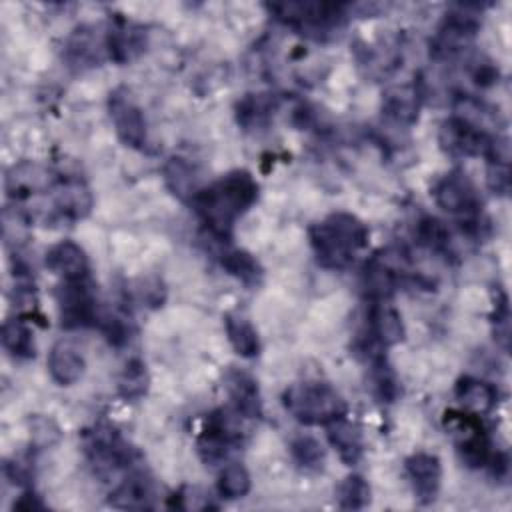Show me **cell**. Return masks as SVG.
Instances as JSON below:
<instances>
[{"mask_svg": "<svg viewBox=\"0 0 512 512\" xmlns=\"http://www.w3.org/2000/svg\"><path fill=\"white\" fill-rule=\"evenodd\" d=\"M258 200V182L248 170H232L200 188L188 202L218 240L232 236L234 222Z\"/></svg>", "mask_w": 512, "mask_h": 512, "instance_id": "cell-1", "label": "cell"}, {"mask_svg": "<svg viewBox=\"0 0 512 512\" xmlns=\"http://www.w3.org/2000/svg\"><path fill=\"white\" fill-rule=\"evenodd\" d=\"M368 226L350 212H334L310 228L316 262L328 270H344L368 244Z\"/></svg>", "mask_w": 512, "mask_h": 512, "instance_id": "cell-2", "label": "cell"}, {"mask_svg": "<svg viewBox=\"0 0 512 512\" xmlns=\"http://www.w3.org/2000/svg\"><path fill=\"white\" fill-rule=\"evenodd\" d=\"M284 408L306 426L322 424L346 416L348 406L344 398L328 382H298L284 390L282 394Z\"/></svg>", "mask_w": 512, "mask_h": 512, "instance_id": "cell-3", "label": "cell"}, {"mask_svg": "<svg viewBox=\"0 0 512 512\" xmlns=\"http://www.w3.org/2000/svg\"><path fill=\"white\" fill-rule=\"evenodd\" d=\"M266 8L286 26L304 30L314 36L336 28L346 16V6L334 2H282L266 4Z\"/></svg>", "mask_w": 512, "mask_h": 512, "instance_id": "cell-4", "label": "cell"}, {"mask_svg": "<svg viewBox=\"0 0 512 512\" xmlns=\"http://www.w3.org/2000/svg\"><path fill=\"white\" fill-rule=\"evenodd\" d=\"M56 304L60 326L66 330L96 326L102 318L90 276L78 280H62L56 290Z\"/></svg>", "mask_w": 512, "mask_h": 512, "instance_id": "cell-5", "label": "cell"}, {"mask_svg": "<svg viewBox=\"0 0 512 512\" xmlns=\"http://www.w3.org/2000/svg\"><path fill=\"white\" fill-rule=\"evenodd\" d=\"M498 142H500L498 136L494 138L482 126H476L458 114L450 116L440 126V146L446 154L454 158H468V156L490 158Z\"/></svg>", "mask_w": 512, "mask_h": 512, "instance_id": "cell-6", "label": "cell"}, {"mask_svg": "<svg viewBox=\"0 0 512 512\" xmlns=\"http://www.w3.org/2000/svg\"><path fill=\"white\" fill-rule=\"evenodd\" d=\"M436 204L450 212L460 216L462 220L480 216V196L476 192V186L462 170H452L444 174L432 188Z\"/></svg>", "mask_w": 512, "mask_h": 512, "instance_id": "cell-7", "label": "cell"}, {"mask_svg": "<svg viewBox=\"0 0 512 512\" xmlns=\"http://www.w3.org/2000/svg\"><path fill=\"white\" fill-rule=\"evenodd\" d=\"M108 110H110L114 130L122 140V144L136 150H146L148 146L146 118L126 88H116L110 94Z\"/></svg>", "mask_w": 512, "mask_h": 512, "instance_id": "cell-8", "label": "cell"}, {"mask_svg": "<svg viewBox=\"0 0 512 512\" xmlns=\"http://www.w3.org/2000/svg\"><path fill=\"white\" fill-rule=\"evenodd\" d=\"M50 194L54 214L70 222L86 218L94 204L92 192L80 176H58L50 188Z\"/></svg>", "mask_w": 512, "mask_h": 512, "instance_id": "cell-9", "label": "cell"}, {"mask_svg": "<svg viewBox=\"0 0 512 512\" xmlns=\"http://www.w3.org/2000/svg\"><path fill=\"white\" fill-rule=\"evenodd\" d=\"M104 50L110 60L126 64L146 50V32L138 24L114 18L104 34Z\"/></svg>", "mask_w": 512, "mask_h": 512, "instance_id": "cell-10", "label": "cell"}, {"mask_svg": "<svg viewBox=\"0 0 512 512\" xmlns=\"http://www.w3.org/2000/svg\"><path fill=\"white\" fill-rule=\"evenodd\" d=\"M406 474L412 482L414 494L422 504H430L436 500L442 480V464L436 454L430 452H414L404 462Z\"/></svg>", "mask_w": 512, "mask_h": 512, "instance_id": "cell-11", "label": "cell"}, {"mask_svg": "<svg viewBox=\"0 0 512 512\" xmlns=\"http://www.w3.org/2000/svg\"><path fill=\"white\" fill-rule=\"evenodd\" d=\"M400 274H402L400 256L396 258V262H392L390 256H384V254L372 256L366 262L364 274H362V284L366 294L374 302L388 300L400 284Z\"/></svg>", "mask_w": 512, "mask_h": 512, "instance_id": "cell-12", "label": "cell"}, {"mask_svg": "<svg viewBox=\"0 0 512 512\" xmlns=\"http://www.w3.org/2000/svg\"><path fill=\"white\" fill-rule=\"evenodd\" d=\"M154 482L144 470H132L126 478L110 492V506L122 510H146L154 506Z\"/></svg>", "mask_w": 512, "mask_h": 512, "instance_id": "cell-13", "label": "cell"}, {"mask_svg": "<svg viewBox=\"0 0 512 512\" xmlns=\"http://www.w3.org/2000/svg\"><path fill=\"white\" fill-rule=\"evenodd\" d=\"M224 388L232 400V406L236 412H240L244 418L254 420L262 416V400L258 382L244 370L230 368L224 374Z\"/></svg>", "mask_w": 512, "mask_h": 512, "instance_id": "cell-14", "label": "cell"}, {"mask_svg": "<svg viewBox=\"0 0 512 512\" xmlns=\"http://www.w3.org/2000/svg\"><path fill=\"white\" fill-rule=\"evenodd\" d=\"M56 178L50 176L46 168L34 162H20L14 164L6 174V192L14 200L28 198L36 192L50 190Z\"/></svg>", "mask_w": 512, "mask_h": 512, "instance_id": "cell-15", "label": "cell"}, {"mask_svg": "<svg viewBox=\"0 0 512 512\" xmlns=\"http://www.w3.org/2000/svg\"><path fill=\"white\" fill-rule=\"evenodd\" d=\"M48 270L58 274L62 280H78L88 274V256L86 252L72 240H62L54 244L44 258Z\"/></svg>", "mask_w": 512, "mask_h": 512, "instance_id": "cell-16", "label": "cell"}, {"mask_svg": "<svg viewBox=\"0 0 512 512\" xmlns=\"http://www.w3.org/2000/svg\"><path fill=\"white\" fill-rule=\"evenodd\" d=\"M404 334L406 330L400 312L394 306L386 304V300L374 302L368 314V336L378 346L386 348L402 342Z\"/></svg>", "mask_w": 512, "mask_h": 512, "instance_id": "cell-17", "label": "cell"}, {"mask_svg": "<svg viewBox=\"0 0 512 512\" xmlns=\"http://www.w3.org/2000/svg\"><path fill=\"white\" fill-rule=\"evenodd\" d=\"M454 394H456V400L460 402V406L464 408V412L474 414V416L488 414L498 402L496 388L490 382L474 378V376H462L456 382Z\"/></svg>", "mask_w": 512, "mask_h": 512, "instance_id": "cell-18", "label": "cell"}, {"mask_svg": "<svg viewBox=\"0 0 512 512\" xmlns=\"http://www.w3.org/2000/svg\"><path fill=\"white\" fill-rule=\"evenodd\" d=\"M326 438L346 466H354L362 458V452H364L362 434L356 424L346 420V416L326 424Z\"/></svg>", "mask_w": 512, "mask_h": 512, "instance_id": "cell-19", "label": "cell"}, {"mask_svg": "<svg viewBox=\"0 0 512 512\" xmlns=\"http://www.w3.org/2000/svg\"><path fill=\"white\" fill-rule=\"evenodd\" d=\"M46 364H48V372H50L52 380L58 386L76 384L82 378L84 366H86L82 354L64 342H58L52 346V350L48 352Z\"/></svg>", "mask_w": 512, "mask_h": 512, "instance_id": "cell-20", "label": "cell"}, {"mask_svg": "<svg viewBox=\"0 0 512 512\" xmlns=\"http://www.w3.org/2000/svg\"><path fill=\"white\" fill-rule=\"evenodd\" d=\"M420 90L416 84H404L396 86L390 92H386L382 102V112L394 120L396 124H414L418 120L420 110Z\"/></svg>", "mask_w": 512, "mask_h": 512, "instance_id": "cell-21", "label": "cell"}, {"mask_svg": "<svg viewBox=\"0 0 512 512\" xmlns=\"http://www.w3.org/2000/svg\"><path fill=\"white\" fill-rule=\"evenodd\" d=\"M276 106H278V100L274 94H246L236 104L238 124L244 126L246 130L266 126L270 122Z\"/></svg>", "mask_w": 512, "mask_h": 512, "instance_id": "cell-22", "label": "cell"}, {"mask_svg": "<svg viewBox=\"0 0 512 512\" xmlns=\"http://www.w3.org/2000/svg\"><path fill=\"white\" fill-rule=\"evenodd\" d=\"M220 264L222 268L234 276L236 280H240L244 286L252 288V286H258L262 282V276H264V270L260 266V262L246 250H240V248H230V250H224L220 254Z\"/></svg>", "mask_w": 512, "mask_h": 512, "instance_id": "cell-23", "label": "cell"}, {"mask_svg": "<svg viewBox=\"0 0 512 512\" xmlns=\"http://www.w3.org/2000/svg\"><path fill=\"white\" fill-rule=\"evenodd\" d=\"M0 340L4 350H8L18 360H30L36 356L32 330L22 318H6L0 328Z\"/></svg>", "mask_w": 512, "mask_h": 512, "instance_id": "cell-24", "label": "cell"}, {"mask_svg": "<svg viewBox=\"0 0 512 512\" xmlns=\"http://www.w3.org/2000/svg\"><path fill=\"white\" fill-rule=\"evenodd\" d=\"M224 326H226V334H228V340H230L232 348L242 358L258 356L260 338H258L256 328L250 324V320H246L240 314H226L224 316Z\"/></svg>", "mask_w": 512, "mask_h": 512, "instance_id": "cell-25", "label": "cell"}, {"mask_svg": "<svg viewBox=\"0 0 512 512\" xmlns=\"http://www.w3.org/2000/svg\"><path fill=\"white\" fill-rule=\"evenodd\" d=\"M164 182L166 186L170 188V192L184 200V202H190L192 196L200 190L196 186V178H194V170L182 160V158H170L166 164H164Z\"/></svg>", "mask_w": 512, "mask_h": 512, "instance_id": "cell-26", "label": "cell"}, {"mask_svg": "<svg viewBox=\"0 0 512 512\" xmlns=\"http://www.w3.org/2000/svg\"><path fill=\"white\" fill-rule=\"evenodd\" d=\"M486 184L498 196H508L510 194V186H512L510 156H508V144H506L504 138H500L494 154L488 158Z\"/></svg>", "mask_w": 512, "mask_h": 512, "instance_id": "cell-27", "label": "cell"}, {"mask_svg": "<svg viewBox=\"0 0 512 512\" xmlns=\"http://www.w3.org/2000/svg\"><path fill=\"white\" fill-rule=\"evenodd\" d=\"M250 486H252V480H250V474L248 470L238 464V462H232V464H226L220 474H218V482H216V488H218V494L226 500H236V498H244L248 492H250Z\"/></svg>", "mask_w": 512, "mask_h": 512, "instance_id": "cell-28", "label": "cell"}, {"mask_svg": "<svg viewBox=\"0 0 512 512\" xmlns=\"http://www.w3.org/2000/svg\"><path fill=\"white\" fill-rule=\"evenodd\" d=\"M148 386L150 376L144 362L130 360L118 378V394L124 400H140L148 392Z\"/></svg>", "mask_w": 512, "mask_h": 512, "instance_id": "cell-29", "label": "cell"}, {"mask_svg": "<svg viewBox=\"0 0 512 512\" xmlns=\"http://www.w3.org/2000/svg\"><path fill=\"white\" fill-rule=\"evenodd\" d=\"M336 500L342 510H362L370 504V486L360 474H350L338 484Z\"/></svg>", "mask_w": 512, "mask_h": 512, "instance_id": "cell-30", "label": "cell"}, {"mask_svg": "<svg viewBox=\"0 0 512 512\" xmlns=\"http://www.w3.org/2000/svg\"><path fill=\"white\" fill-rule=\"evenodd\" d=\"M416 238L422 246L434 252H446L450 246V232L446 224L434 216H424L418 220Z\"/></svg>", "mask_w": 512, "mask_h": 512, "instance_id": "cell-31", "label": "cell"}, {"mask_svg": "<svg viewBox=\"0 0 512 512\" xmlns=\"http://www.w3.org/2000/svg\"><path fill=\"white\" fill-rule=\"evenodd\" d=\"M28 436H30V444L36 450H44V448L56 446L62 438V432L54 418L44 414H32L28 418Z\"/></svg>", "mask_w": 512, "mask_h": 512, "instance_id": "cell-32", "label": "cell"}, {"mask_svg": "<svg viewBox=\"0 0 512 512\" xmlns=\"http://www.w3.org/2000/svg\"><path fill=\"white\" fill-rule=\"evenodd\" d=\"M292 456L304 470H320L324 464V448L312 436H298L292 442Z\"/></svg>", "mask_w": 512, "mask_h": 512, "instance_id": "cell-33", "label": "cell"}, {"mask_svg": "<svg viewBox=\"0 0 512 512\" xmlns=\"http://www.w3.org/2000/svg\"><path fill=\"white\" fill-rule=\"evenodd\" d=\"M68 58L72 64H94V62H100V56H98V42L96 38L86 32L84 28H80L72 38H70V44H68Z\"/></svg>", "mask_w": 512, "mask_h": 512, "instance_id": "cell-34", "label": "cell"}, {"mask_svg": "<svg viewBox=\"0 0 512 512\" xmlns=\"http://www.w3.org/2000/svg\"><path fill=\"white\" fill-rule=\"evenodd\" d=\"M492 334L496 344L508 352L510 350V306H508V296L500 290L494 302V312H492Z\"/></svg>", "mask_w": 512, "mask_h": 512, "instance_id": "cell-35", "label": "cell"}, {"mask_svg": "<svg viewBox=\"0 0 512 512\" xmlns=\"http://www.w3.org/2000/svg\"><path fill=\"white\" fill-rule=\"evenodd\" d=\"M4 474L12 484H16L20 488H30V484H32V470L26 462L8 460L4 464Z\"/></svg>", "mask_w": 512, "mask_h": 512, "instance_id": "cell-36", "label": "cell"}, {"mask_svg": "<svg viewBox=\"0 0 512 512\" xmlns=\"http://www.w3.org/2000/svg\"><path fill=\"white\" fill-rule=\"evenodd\" d=\"M20 508V510H44L46 504L40 500V496H36L30 488L14 502V510Z\"/></svg>", "mask_w": 512, "mask_h": 512, "instance_id": "cell-37", "label": "cell"}]
</instances>
